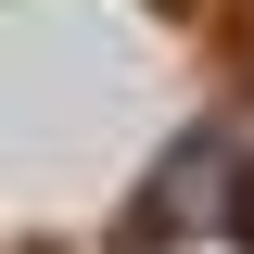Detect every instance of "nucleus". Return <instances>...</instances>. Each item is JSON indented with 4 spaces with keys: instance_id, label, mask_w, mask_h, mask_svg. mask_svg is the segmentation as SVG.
Wrapping results in <instances>:
<instances>
[{
    "instance_id": "1",
    "label": "nucleus",
    "mask_w": 254,
    "mask_h": 254,
    "mask_svg": "<svg viewBox=\"0 0 254 254\" xmlns=\"http://www.w3.org/2000/svg\"><path fill=\"white\" fill-rule=\"evenodd\" d=\"M229 229H242V242H254V165H242V178H229Z\"/></svg>"
}]
</instances>
